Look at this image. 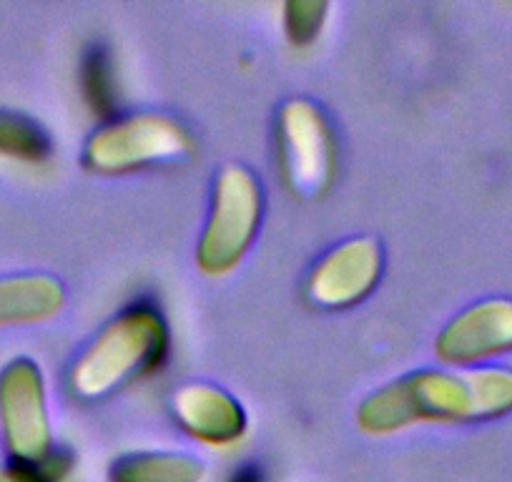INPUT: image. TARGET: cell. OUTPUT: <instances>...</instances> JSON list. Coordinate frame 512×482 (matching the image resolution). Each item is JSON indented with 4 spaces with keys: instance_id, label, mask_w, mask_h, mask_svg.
Wrapping results in <instances>:
<instances>
[{
    "instance_id": "6da1fadb",
    "label": "cell",
    "mask_w": 512,
    "mask_h": 482,
    "mask_svg": "<svg viewBox=\"0 0 512 482\" xmlns=\"http://www.w3.org/2000/svg\"><path fill=\"white\" fill-rule=\"evenodd\" d=\"M510 412V370H417L364 397L357 427L364 435L390 437L417 425H475Z\"/></svg>"
},
{
    "instance_id": "7a4b0ae2",
    "label": "cell",
    "mask_w": 512,
    "mask_h": 482,
    "mask_svg": "<svg viewBox=\"0 0 512 482\" xmlns=\"http://www.w3.org/2000/svg\"><path fill=\"white\" fill-rule=\"evenodd\" d=\"M171 332L164 314L149 302H136L118 312L68 372L71 392L83 402H96L141 380L164 365Z\"/></svg>"
},
{
    "instance_id": "3957f363",
    "label": "cell",
    "mask_w": 512,
    "mask_h": 482,
    "mask_svg": "<svg viewBox=\"0 0 512 482\" xmlns=\"http://www.w3.org/2000/svg\"><path fill=\"white\" fill-rule=\"evenodd\" d=\"M196 144L179 118L166 113H134L111 118L88 136L83 166L98 176H126L136 171L186 161Z\"/></svg>"
},
{
    "instance_id": "277c9868",
    "label": "cell",
    "mask_w": 512,
    "mask_h": 482,
    "mask_svg": "<svg viewBox=\"0 0 512 482\" xmlns=\"http://www.w3.org/2000/svg\"><path fill=\"white\" fill-rule=\"evenodd\" d=\"M264 219V191L246 166L231 164L216 176L211 209L196 247V264L206 277L234 272L249 249Z\"/></svg>"
},
{
    "instance_id": "5b68a950",
    "label": "cell",
    "mask_w": 512,
    "mask_h": 482,
    "mask_svg": "<svg viewBox=\"0 0 512 482\" xmlns=\"http://www.w3.org/2000/svg\"><path fill=\"white\" fill-rule=\"evenodd\" d=\"M277 156L289 194L319 201L337 176V136L329 118L307 98H294L279 108Z\"/></svg>"
},
{
    "instance_id": "8992f818",
    "label": "cell",
    "mask_w": 512,
    "mask_h": 482,
    "mask_svg": "<svg viewBox=\"0 0 512 482\" xmlns=\"http://www.w3.org/2000/svg\"><path fill=\"white\" fill-rule=\"evenodd\" d=\"M0 430L13 465L36 467L56 452L46 377L36 359L13 357L0 370Z\"/></svg>"
},
{
    "instance_id": "52a82bcc",
    "label": "cell",
    "mask_w": 512,
    "mask_h": 482,
    "mask_svg": "<svg viewBox=\"0 0 512 482\" xmlns=\"http://www.w3.org/2000/svg\"><path fill=\"white\" fill-rule=\"evenodd\" d=\"M512 352V299H482L437 334L435 354L450 370H477Z\"/></svg>"
},
{
    "instance_id": "ba28073f",
    "label": "cell",
    "mask_w": 512,
    "mask_h": 482,
    "mask_svg": "<svg viewBox=\"0 0 512 482\" xmlns=\"http://www.w3.org/2000/svg\"><path fill=\"white\" fill-rule=\"evenodd\" d=\"M384 254L372 236L349 239L324 254L307 277V299L322 309H349L364 302L382 279Z\"/></svg>"
},
{
    "instance_id": "9c48e42d",
    "label": "cell",
    "mask_w": 512,
    "mask_h": 482,
    "mask_svg": "<svg viewBox=\"0 0 512 482\" xmlns=\"http://www.w3.org/2000/svg\"><path fill=\"white\" fill-rule=\"evenodd\" d=\"M171 410L181 430L209 447H231L246 432V412L236 397L206 382L179 387L171 397Z\"/></svg>"
},
{
    "instance_id": "30bf717a",
    "label": "cell",
    "mask_w": 512,
    "mask_h": 482,
    "mask_svg": "<svg viewBox=\"0 0 512 482\" xmlns=\"http://www.w3.org/2000/svg\"><path fill=\"white\" fill-rule=\"evenodd\" d=\"M66 307V289L48 274L0 277V329L33 327L56 319Z\"/></svg>"
},
{
    "instance_id": "8fae6325",
    "label": "cell",
    "mask_w": 512,
    "mask_h": 482,
    "mask_svg": "<svg viewBox=\"0 0 512 482\" xmlns=\"http://www.w3.org/2000/svg\"><path fill=\"white\" fill-rule=\"evenodd\" d=\"M206 467L186 452H128L108 467V482H204Z\"/></svg>"
},
{
    "instance_id": "7c38bea8",
    "label": "cell",
    "mask_w": 512,
    "mask_h": 482,
    "mask_svg": "<svg viewBox=\"0 0 512 482\" xmlns=\"http://www.w3.org/2000/svg\"><path fill=\"white\" fill-rule=\"evenodd\" d=\"M51 156V136L38 121L18 111L0 108V161L43 164Z\"/></svg>"
},
{
    "instance_id": "4fadbf2b",
    "label": "cell",
    "mask_w": 512,
    "mask_h": 482,
    "mask_svg": "<svg viewBox=\"0 0 512 482\" xmlns=\"http://www.w3.org/2000/svg\"><path fill=\"white\" fill-rule=\"evenodd\" d=\"M81 88L83 98L96 116L103 118V124L111 121L118 103L116 68H113L111 53L103 46H93L86 53L81 66Z\"/></svg>"
},
{
    "instance_id": "5bb4252c",
    "label": "cell",
    "mask_w": 512,
    "mask_h": 482,
    "mask_svg": "<svg viewBox=\"0 0 512 482\" xmlns=\"http://www.w3.org/2000/svg\"><path fill=\"white\" fill-rule=\"evenodd\" d=\"M329 3L324 0H289L284 6V33L297 48L312 46L327 23Z\"/></svg>"
},
{
    "instance_id": "9a60e30c",
    "label": "cell",
    "mask_w": 512,
    "mask_h": 482,
    "mask_svg": "<svg viewBox=\"0 0 512 482\" xmlns=\"http://www.w3.org/2000/svg\"><path fill=\"white\" fill-rule=\"evenodd\" d=\"M68 470H71V457L56 450L36 467L13 465V462L8 467H0V482H63Z\"/></svg>"
},
{
    "instance_id": "2e32d148",
    "label": "cell",
    "mask_w": 512,
    "mask_h": 482,
    "mask_svg": "<svg viewBox=\"0 0 512 482\" xmlns=\"http://www.w3.org/2000/svg\"><path fill=\"white\" fill-rule=\"evenodd\" d=\"M229 482H262V472L256 470L254 465H244L229 477Z\"/></svg>"
}]
</instances>
